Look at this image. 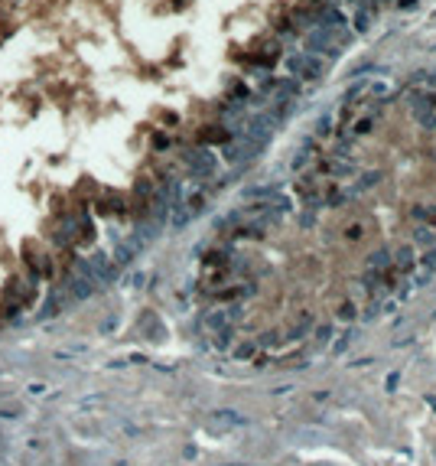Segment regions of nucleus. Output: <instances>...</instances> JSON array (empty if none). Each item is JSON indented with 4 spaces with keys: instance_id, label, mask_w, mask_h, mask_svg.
I'll return each mask as SVG.
<instances>
[{
    "instance_id": "nucleus-2",
    "label": "nucleus",
    "mask_w": 436,
    "mask_h": 466,
    "mask_svg": "<svg viewBox=\"0 0 436 466\" xmlns=\"http://www.w3.org/2000/svg\"><path fill=\"white\" fill-rule=\"evenodd\" d=\"M186 167L193 169V177L195 179H205L215 173V153L209 150H193L189 157H186Z\"/></svg>"
},
{
    "instance_id": "nucleus-1",
    "label": "nucleus",
    "mask_w": 436,
    "mask_h": 466,
    "mask_svg": "<svg viewBox=\"0 0 436 466\" xmlns=\"http://www.w3.org/2000/svg\"><path fill=\"white\" fill-rule=\"evenodd\" d=\"M286 72L293 78H303V82H316V78L326 76V62L319 56H310V52H290L284 59Z\"/></svg>"
},
{
    "instance_id": "nucleus-3",
    "label": "nucleus",
    "mask_w": 436,
    "mask_h": 466,
    "mask_svg": "<svg viewBox=\"0 0 436 466\" xmlns=\"http://www.w3.org/2000/svg\"><path fill=\"white\" fill-rule=\"evenodd\" d=\"M313 163H316V147H313V141H306V144L296 150V157H293V169H296V173H306Z\"/></svg>"
}]
</instances>
